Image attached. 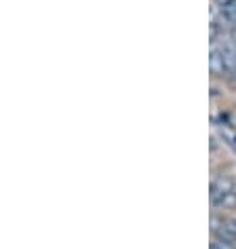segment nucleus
Returning a JSON list of instances; mask_svg holds the SVG:
<instances>
[{
  "instance_id": "f257e3e1",
  "label": "nucleus",
  "mask_w": 236,
  "mask_h": 249,
  "mask_svg": "<svg viewBox=\"0 0 236 249\" xmlns=\"http://www.w3.org/2000/svg\"><path fill=\"white\" fill-rule=\"evenodd\" d=\"M211 72L215 76H228L236 66V51L232 47H217L211 45V57H209Z\"/></svg>"
},
{
  "instance_id": "f03ea898",
  "label": "nucleus",
  "mask_w": 236,
  "mask_h": 249,
  "mask_svg": "<svg viewBox=\"0 0 236 249\" xmlns=\"http://www.w3.org/2000/svg\"><path fill=\"white\" fill-rule=\"evenodd\" d=\"M234 182L228 178H215L213 182H211V203L219 201V198H223L226 195H230V192H234Z\"/></svg>"
},
{
  "instance_id": "7ed1b4c3",
  "label": "nucleus",
  "mask_w": 236,
  "mask_h": 249,
  "mask_svg": "<svg viewBox=\"0 0 236 249\" xmlns=\"http://www.w3.org/2000/svg\"><path fill=\"white\" fill-rule=\"evenodd\" d=\"M219 15L226 26H234L236 23V2L226 4V7H219Z\"/></svg>"
},
{
  "instance_id": "20e7f679",
  "label": "nucleus",
  "mask_w": 236,
  "mask_h": 249,
  "mask_svg": "<svg viewBox=\"0 0 236 249\" xmlns=\"http://www.w3.org/2000/svg\"><path fill=\"white\" fill-rule=\"evenodd\" d=\"M211 249H236V243L228 241V239H221V236H213Z\"/></svg>"
},
{
  "instance_id": "39448f33",
  "label": "nucleus",
  "mask_w": 236,
  "mask_h": 249,
  "mask_svg": "<svg viewBox=\"0 0 236 249\" xmlns=\"http://www.w3.org/2000/svg\"><path fill=\"white\" fill-rule=\"evenodd\" d=\"M230 40H232V45L236 47V23L234 26H230Z\"/></svg>"
},
{
  "instance_id": "423d86ee",
  "label": "nucleus",
  "mask_w": 236,
  "mask_h": 249,
  "mask_svg": "<svg viewBox=\"0 0 236 249\" xmlns=\"http://www.w3.org/2000/svg\"><path fill=\"white\" fill-rule=\"evenodd\" d=\"M219 7H226V4H232V2H236V0H215Z\"/></svg>"
},
{
  "instance_id": "0eeeda50",
  "label": "nucleus",
  "mask_w": 236,
  "mask_h": 249,
  "mask_svg": "<svg viewBox=\"0 0 236 249\" xmlns=\"http://www.w3.org/2000/svg\"><path fill=\"white\" fill-rule=\"evenodd\" d=\"M232 74H234V78H236V66H234V70H232Z\"/></svg>"
}]
</instances>
